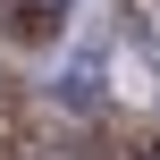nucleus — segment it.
Returning <instances> with one entry per match:
<instances>
[{"mask_svg": "<svg viewBox=\"0 0 160 160\" xmlns=\"http://www.w3.org/2000/svg\"><path fill=\"white\" fill-rule=\"evenodd\" d=\"M17 34H25V42H51V34H59V8H51V0H25V8H17Z\"/></svg>", "mask_w": 160, "mask_h": 160, "instance_id": "nucleus-1", "label": "nucleus"}]
</instances>
